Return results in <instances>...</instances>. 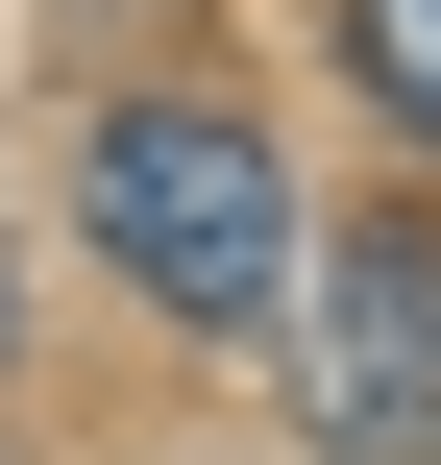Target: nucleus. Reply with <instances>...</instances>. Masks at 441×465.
Listing matches in <instances>:
<instances>
[{
    "label": "nucleus",
    "mask_w": 441,
    "mask_h": 465,
    "mask_svg": "<svg viewBox=\"0 0 441 465\" xmlns=\"http://www.w3.org/2000/svg\"><path fill=\"white\" fill-rule=\"evenodd\" d=\"M344 74H368L393 147H441V0H344Z\"/></svg>",
    "instance_id": "7ed1b4c3"
},
{
    "label": "nucleus",
    "mask_w": 441,
    "mask_h": 465,
    "mask_svg": "<svg viewBox=\"0 0 441 465\" xmlns=\"http://www.w3.org/2000/svg\"><path fill=\"white\" fill-rule=\"evenodd\" d=\"M270 343H295V417H319L344 465H441V221H417V196L295 221Z\"/></svg>",
    "instance_id": "f03ea898"
},
{
    "label": "nucleus",
    "mask_w": 441,
    "mask_h": 465,
    "mask_svg": "<svg viewBox=\"0 0 441 465\" xmlns=\"http://www.w3.org/2000/svg\"><path fill=\"white\" fill-rule=\"evenodd\" d=\"M0 343H25V270H0Z\"/></svg>",
    "instance_id": "20e7f679"
},
{
    "label": "nucleus",
    "mask_w": 441,
    "mask_h": 465,
    "mask_svg": "<svg viewBox=\"0 0 441 465\" xmlns=\"http://www.w3.org/2000/svg\"><path fill=\"white\" fill-rule=\"evenodd\" d=\"M74 221H98V270H123L147 319H196V343H270V294H295V172H270L246 98H123V123L74 147Z\"/></svg>",
    "instance_id": "f257e3e1"
}]
</instances>
